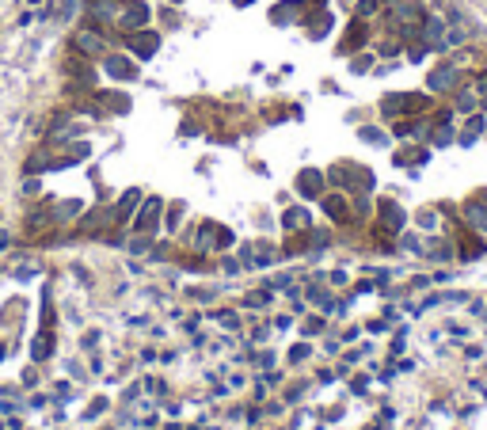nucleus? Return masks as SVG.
<instances>
[{"label": "nucleus", "mask_w": 487, "mask_h": 430, "mask_svg": "<svg viewBox=\"0 0 487 430\" xmlns=\"http://www.w3.org/2000/svg\"><path fill=\"white\" fill-rule=\"evenodd\" d=\"M77 209H80V202H65V206L54 209V221H69V217H77Z\"/></svg>", "instance_id": "obj_12"}, {"label": "nucleus", "mask_w": 487, "mask_h": 430, "mask_svg": "<svg viewBox=\"0 0 487 430\" xmlns=\"http://www.w3.org/2000/svg\"><path fill=\"white\" fill-rule=\"evenodd\" d=\"M129 46H134V50L141 54V58H149V54H157L160 38L152 35V31H145V35H134V38H129Z\"/></svg>", "instance_id": "obj_2"}, {"label": "nucleus", "mask_w": 487, "mask_h": 430, "mask_svg": "<svg viewBox=\"0 0 487 430\" xmlns=\"http://www.w3.org/2000/svg\"><path fill=\"white\" fill-rule=\"evenodd\" d=\"M157 217H160V198L145 202V217H141V229H157Z\"/></svg>", "instance_id": "obj_8"}, {"label": "nucleus", "mask_w": 487, "mask_h": 430, "mask_svg": "<svg viewBox=\"0 0 487 430\" xmlns=\"http://www.w3.org/2000/svg\"><path fill=\"white\" fill-rule=\"evenodd\" d=\"M381 4H404V0H381Z\"/></svg>", "instance_id": "obj_15"}, {"label": "nucleus", "mask_w": 487, "mask_h": 430, "mask_svg": "<svg viewBox=\"0 0 487 430\" xmlns=\"http://www.w3.org/2000/svg\"><path fill=\"white\" fill-rule=\"evenodd\" d=\"M297 191H301L305 198H316V194L324 191V183H320V172H301V180H297Z\"/></svg>", "instance_id": "obj_3"}, {"label": "nucleus", "mask_w": 487, "mask_h": 430, "mask_svg": "<svg viewBox=\"0 0 487 430\" xmlns=\"http://www.w3.org/2000/svg\"><path fill=\"white\" fill-rule=\"evenodd\" d=\"M453 80H457V72H453L449 65L430 72V88H434V92H445V88H453Z\"/></svg>", "instance_id": "obj_4"}, {"label": "nucleus", "mask_w": 487, "mask_h": 430, "mask_svg": "<svg viewBox=\"0 0 487 430\" xmlns=\"http://www.w3.org/2000/svg\"><path fill=\"white\" fill-rule=\"evenodd\" d=\"M381 214H385L388 229H400V225H404V209L396 206V202H385V206H381Z\"/></svg>", "instance_id": "obj_6"}, {"label": "nucleus", "mask_w": 487, "mask_h": 430, "mask_svg": "<svg viewBox=\"0 0 487 430\" xmlns=\"http://www.w3.org/2000/svg\"><path fill=\"white\" fill-rule=\"evenodd\" d=\"M297 12H301V4H278V8H271V19L274 23H294Z\"/></svg>", "instance_id": "obj_5"}, {"label": "nucleus", "mask_w": 487, "mask_h": 430, "mask_svg": "<svg viewBox=\"0 0 487 430\" xmlns=\"http://www.w3.org/2000/svg\"><path fill=\"white\" fill-rule=\"evenodd\" d=\"M465 214H468V221H472L476 229H487V209H484V206H472V202H468Z\"/></svg>", "instance_id": "obj_10"}, {"label": "nucleus", "mask_w": 487, "mask_h": 430, "mask_svg": "<svg viewBox=\"0 0 487 430\" xmlns=\"http://www.w3.org/2000/svg\"><path fill=\"white\" fill-rule=\"evenodd\" d=\"M232 4H237V8H248V4H255V0H232Z\"/></svg>", "instance_id": "obj_14"}, {"label": "nucleus", "mask_w": 487, "mask_h": 430, "mask_svg": "<svg viewBox=\"0 0 487 430\" xmlns=\"http://www.w3.org/2000/svg\"><path fill=\"white\" fill-rule=\"evenodd\" d=\"M324 209H328V217H335V221H343V217H346V202L343 198H328V202H324Z\"/></svg>", "instance_id": "obj_11"}, {"label": "nucleus", "mask_w": 487, "mask_h": 430, "mask_svg": "<svg viewBox=\"0 0 487 430\" xmlns=\"http://www.w3.org/2000/svg\"><path fill=\"white\" fill-rule=\"evenodd\" d=\"M343 4H354V0H343Z\"/></svg>", "instance_id": "obj_17"}, {"label": "nucleus", "mask_w": 487, "mask_h": 430, "mask_svg": "<svg viewBox=\"0 0 487 430\" xmlns=\"http://www.w3.org/2000/svg\"><path fill=\"white\" fill-rule=\"evenodd\" d=\"M168 4H183V0H168Z\"/></svg>", "instance_id": "obj_16"}, {"label": "nucleus", "mask_w": 487, "mask_h": 430, "mask_svg": "<svg viewBox=\"0 0 487 430\" xmlns=\"http://www.w3.org/2000/svg\"><path fill=\"white\" fill-rule=\"evenodd\" d=\"M377 4H381V0H362V4H358V15H369V12H377Z\"/></svg>", "instance_id": "obj_13"}, {"label": "nucleus", "mask_w": 487, "mask_h": 430, "mask_svg": "<svg viewBox=\"0 0 487 430\" xmlns=\"http://www.w3.org/2000/svg\"><path fill=\"white\" fill-rule=\"evenodd\" d=\"M77 46L84 54H103V38L99 35H88V31H84V35H77Z\"/></svg>", "instance_id": "obj_7"}, {"label": "nucleus", "mask_w": 487, "mask_h": 430, "mask_svg": "<svg viewBox=\"0 0 487 430\" xmlns=\"http://www.w3.org/2000/svg\"><path fill=\"white\" fill-rule=\"evenodd\" d=\"M149 15H152V12H149V4H141V0H134V4H129L126 12L118 15V23H122V27H126V31H137V27H141L145 19H149Z\"/></svg>", "instance_id": "obj_1"}, {"label": "nucleus", "mask_w": 487, "mask_h": 430, "mask_svg": "<svg viewBox=\"0 0 487 430\" xmlns=\"http://www.w3.org/2000/svg\"><path fill=\"white\" fill-rule=\"evenodd\" d=\"M107 69L115 72V77H126V80H129V77H134V72H137V69H134V65H129L126 58H107Z\"/></svg>", "instance_id": "obj_9"}]
</instances>
